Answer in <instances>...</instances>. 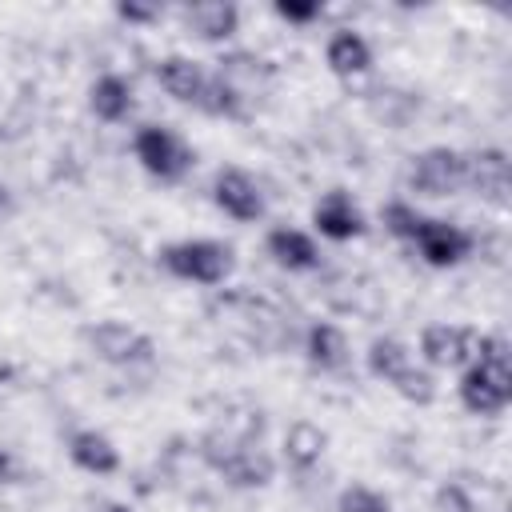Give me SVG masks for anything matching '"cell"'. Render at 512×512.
I'll return each mask as SVG.
<instances>
[{
	"instance_id": "cell-14",
	"label": "cell",
	"mask_w": 512,
	"mask_h": 512,
	"mask_svg": "<svg viewBox=\"0 0 512 512\" xmlns=\"http://www.w3.org/2000/svg\"><path fill=\"white\" fill-rule=\"evenodd\" d=\"M324 64L340 76V80H352V76H364L372 68V48L360 32L352 28H336L324 44Z\"/></svg>"
},
{
	"instance_id": "cell-10",
	"label": "cell",
	"mask_w": 512,
	"mask_h": 512,
	"mask_svg": "<svg viewBox=\"0 0 512 512\" xmlns=\"http://www.w3.org/2000/svg\"><path fill=\"white\" fill-rule=\"evenodd\" d=\"M476 336L464 324H428L420 332V356L432 368H460L476 356Z\"/></svg>"
},
{
	"instance_id": "cell-23",
	"label": "cell",
	"mask_w": 512,
	"mask_h": 512,
	"mask_svg": "<svg viewBox=\"0 0 512 512\" xmlns=\"http://www.w3.org/2000/svg\"><path fill=\"white\" fill-rule=\"evenodd\" d=\"M392 388H396L408 404H420V408L436 400V380H432V372H428V368H416V364L404 368V372L392 380Z\"/></svg>"
},
{
	"instance_id": "cell-7",
	"label": "cell",
	"mask_w": 512,
	"mask_h": 512,
	"mask_svg": "<svg viewBox=\"0 0 512 512\" xmlns=\"http://www.w3.org/2000/svg\"><path fill=\"white\" fill-rule=\"evenodd\" d=\"M472 244H476V236H472L468 228L448 224V220H432V216H424L420 232L412 236V248H416L420 260L432 264V268H452V264H460V260L472 252Z\"/></svg>"
},
{
	"instance_id": "cell-5",
	"label": "cell",
	"mask_w": 512,
	"mask_h": 512,
	"mask_svg": "<svg viewBox=\"0 0 512 512\" xmlns=\"http://www.w3.org/2000/svg\"><path fill=\"white\" fill-rule=\"evenodd\" d=\"M84 344L92 348L96 360L112 364V368H136V364H152L156 356V344L140 332V328H128L120 320H100L92 328H84Z\"/></svg>"
},
{
	"instance_id": "cell-2",
	"label": "cell",
	"mask_w": 512,
	"mask_h": 512,
	"mask_svg": "<svg viewBox=\"0 0 512 512\" xmlns=\"http://www.w3.org/2000/svg\"><path fill=\"white\" fill-rule=\"evenodd\" d=\"M200 452L212 472H220L236 488H264L276 476V464L268 460L264 448L252 444V436H232V432H208L200 440Z\"/></svg>"
},
{
	"instance_id": "cell-1",
	"label": "cell",
	"mask_w": 512,
	"mask_h": 512,
	"mask_svg": "<svg viewBox=\"0 0 512 512\" xmlns=\"http://www.w3.org/2000/svg\"><path fill=\"white\" fill-rule=\"evenodd\" d=\"M460 404L472 416H500L512 404V368L504 336H476V356L460 376Z\"/></svg>"
},
{
	"instance_id": "cell-21",
	"label": "cell",
	"mask_w": 512,
	"mask_h": 512,
	"mask_svg": "<svg viewBox=\"0 0 512 512\" xmlns=\"http://www.w3.org/2000/svg\"><path fill=\"white\" fill-rule=\"evenodd\" d=\"M368 112L388 124V128H404L416 112H420V96L416 92H404V88H380L368 96Z\"/></svg>"
},
{
	"instance_id": "cell-16",
	"label": "cell",
	"mask_w": 512,
	"mask_h": 512,
	"mask_svg": "<svg viewBox=\"0 0 512 512\" xmlns=\"http://www.w3.org/2000/svg\"><path fill=\"white\" fill-rule=\"evenodd\" d=\"M264 248H268V256H272L280 268H288V272H312V268H320V248H316V240H312L308 232H300V228H272L268 240H264Z\"/></svg>"
},
{
	"instance_id": "cell-19",
	"label": "cell",
	"mask_w": 512,
	"mask_h": 512,
	"mask_svg": "<svg viewBox=\"0 0 512 512\" xmlns=\"http://www.w3.org/2000/svg\"><path fill=\"white\" fill-rule=\"evenodd\" d=\"M324 448H328L324 428H316L312 420H296V424H288V432H284V464H288V468H296V472H312V468L320 464Z\"/></svg>"
},
{
	"instance_id": "cell-9",
	"label": "cell",
	"mask_w": 512,
	"mask_h": 512,
	"mask_svg": "<svg viewBox=\"0 0 512 512\" xmlns=\"http://www.w3.org/2000/svg\"><path fill=\"white\" fill-rule=\"evenodd\" d=\"M212 200L232 220H260L264 216V192L244 168H220L212 180Z\"/></svg>"
},
{
	"instance_id": "cell-8",
	"label": "cell",
	"mask_w": 512,
	"mask_h": 512,
	"mask_svg": "<svg viewBox=\"0 0 512 512\" xmlns=\"http://www.w3.org/2000/svg\"><path fill=\"white\" fill-rule=\"evenodd\" d=\"M464 188L476 192L484 204L504 208V204H508V188H512V172H508L504 148L464 152Z\"/></svg>"
},
{
	"instance_id": "cell-24",
	"label": "cell",
	"mask_w": 512,
	"mask_h": 512,
	"mask_svg": "<svg viewBox=\"0 0 512 512\" xmlns=\"http://www.w3.org/2000/svg\"><path fill=\"white\" fill-rule=\"evenodd\" d=\"M384 228L396 236V240H408L412 244V236L420 232V224H424V212H416L412 204H404V200H392V204H384Z\"/></svg>"
},
{
	"instance_id": "cell-29",
	"label": "cell",
	"mask_w": 512,
	"mask_h": 512,
	"mask_svg": "<svg viewBox=\"0 0 512 512\" xmlns=\"http://www.w3.org/2000/svg\"><path fill=\"white\" fill-rule=\"evenodd\" d=\"M20 476V468H16V456L8 452V448H0V484H12Z\"/></svg>"
},
{
	"instance_id": "cell-22",
	"label": "cell",
	"mask_w": 512,
	"mask_h": 512,
	"mask_svg": "<svg viewBox=\"0 0 512 512\" xmlns=\"http://www.w3.org/2000/svg\"><path fill=\"white\" fill-rule=\"evenodd\" d=\"M404 368H412V352H408L404 340H396V336H376V340L368 344V372H372L376 380L392 384Z\"/></svg>"
},
{
	"instance_id": "cell-25",
	"label": "cell",
	"mask_w": 512,
	"mask_h": 512,
	"mask_svg": "<svg viewBox=\"0 0 512 512\" xmlns=\"http://www.w3.org/2000/svg\"><path fill=\"white\" fill-rule=\"evenodd\" d=\"M336 508H340V512H392V500H388L384 492L368 488V484H348V488L340 492Z\"/></svg>"
},
{
	"instance_id": "cell-30",
	"label": "cell",
	"mask_w": 512,
	"mask_h": 512,
	"mask_svg": "<svg viewBox=\"0 0 512 512\" xmlns=\"http://www.w3.org/2000/svg\"><path fill=\"white\" fill-rule=\"evenodd\" d=\"M96 512H132V508H128L124 500H100V504H96Z\"/></svg>"
},
{
	"instance_id": "cell-6",
	"label": "cell",
	"mask_w": 512,
	"mask_h": 512,
	"mask_svg": "<svg viewBox=\"0 0 512 512\" xmlns=\"http://www.w3.org/2000/svg\"><path fill=\"white\" fill-rule=\"evenodd\" d=\"M408 188L428 196V200H440V196H456L464 188V152L456 148H424L420 156H412V168H408Z\"/></svg>"
},
{
	"instance_id": "cell-17",
	"label": "cell",
	"mask_w": 512,
	"mask_h": 512,
	"mask_svg": "<svg viewBox=\"0 0 512 512\" xmlns=\"http://www.w3.org/2000/svg\"><path fill=\"white\" fill-rule=\"evenodd\" d=\"M68 456H72L76 468H84V472H92V476H112V472L120 468L116 444H112L104 432H96V428L72 432V436H68Z\"/></svg>"
},
{
	"instance_id": "cell-27",
	"label": "cell",
	"mask_w": 512,
	"mask_h": 512,
	"mask_svg": "<svg viewBox=\"0 0 512 512\" xmlns=\"http://www.w3.org/2000/svg\"><path fill=\"white\" fill-rule=\"evenodd\" d=\"M436 512H480V508H476V500L464 484L448 480V484L436 488Z\"/></svg>"
},
{
	"instance_id": "cell-15",
	"label": "cell",
	"mask_w": 512,
	"mask_h": 512,
	"mask_svg": "<svg viewBox=\"0 0 512 512\" xmlns=\"http://www.w3.org/2000/svg\"><path fill=\"white\" fill-rule=\"evenodd\" d=\"M216 76L248 100V96H256L260 88H268V84H272L276 68H272L264 56H256V52H228V56H220Z\"/></svg>"
},
{
	"instance_id": "cell-11",
	"label": "cell",
	"mask_w": 512,
	"mask_h": 512,
	"mask_svg": "<svg viewBox=\"0 0 512 512\" xmlns=\"http://www.w3.org/2000/svg\"><path fill=\"white\" fill-rule=\"evenodd\" d=\"M312 224L320 228V236H328V240H336V244L356 240V236H364V228H368L360 204H356L344 188H332V192H324V196L316 200Z\"/></svg>"
},
{
	"instance_id": "cell-13",
	"label": "cell",
	"mask_w": 512,
	"mask_h": 512,
	"mask_svg": "<svg viewBox=\"0 0 512 512\" xmlns=\"http://www.w3.org/2000/svg\"><path fill=\"white\" fill-rule=\"evenodd\" d=\"M88 108H92V116L104 120V124H120V120H128L132 108H136L132 80H124L120 72H104V76H96L92 88H88Z\"/></svg>"
},
{
	"instance_id": "cell-31",
	"label": "cell",
	"mask_w": 512,
	"mask_h": 512,
	"mask_svg": "<svg viewBox=\"0 0 512 512\" xmlns=\"http://www.w3.org/2000/svg\"><path fill=\"white\" fill-rule=\"evenodd\" d=\"M12 216V192L0 184V220H8Z\"/></svg>"
},
{
	"instance_id": "cell-28",
	"label": "cell",
	"mask_w": 512,
	"mask_h": 512,
	"mask_svg": "<svg viewBox=\"0 0 512 512\" xmlns=\"http://www.w3.org/2000/svg\"><path fill=\"white\" fill-rule=\"evenodd\" d=\"M116 16L128 20V24H152V20H160L164 12H160L156 4H116Z\"/></svg>"
},
{
	"instance_id": "cell-12",
	"label": "cell",
	"mask_w": 512,
	"mask_h": 512,
	"mask_svg": "<svg viewBox=\"0 0 512 512\" xmlns=\"http://www.w3.org/2000/svg\"><path fill=\"white\" fill-rule=\"evenodd\" d=\"M208 80H212V72H208L200 60H188V56H164V60L156 64V84H160L176 104H188V108H200V104H204Z\"/></svg>"
},
{
	"instance_id": "cell-26",
	"label": "cell",
	"mask_w": 512,
	"mask_h": 512,
	"mask_svg": "<svg viewBox=\"0 0 512 512\" xmlns=\"http://www.w3.org/2000/svg\"><path fill=\"white\" fill-rule=\"evenodd\" d=\"M272 12L280 20H288V24H312V20L324 16V4L320 0H276Z\"/></svg>"
},
{
	"instance_id": "cell-20",
	"label": "cell",
	"mask_w": 512,
	"mask_h": 512,
	"mask_svg": "<svg viewBox=\"0 0 512 512\" xmlns=\"http://www.w3.org/2000/svg\"><path fill=\"white\" fill-rule=\"evenodd\" d=\"M304 356H308L312 368L336 372V368L348 364V336H344L336 324H324V320H320V324H312L308 336H304Z\"/></svg>"
},
{
	"instance_id": "cell-3",
	"label": "cell",
	"mask_w": 512,
	"mask_h": 512,
	"mask_svg": "<svg viewBox=\"0 0 512 512\" xmlns=\"http://www.w3.org/2000/svg\"><path fill=\"white\" fill-rule=\"evenodd\" d=\"M232 264V248L220 240H176L160 248V268L188 284H224Z\"/></svg>"
},
{
	"instance_id": "cell-18",
	"label": "cell",
	"mask_w": 512,
	"mask_h": 512,
	"mask_svg": "<svg viewBox=\"0 0 512 512\" xmlns=\"http://www.w3.org/2000/svg\"><path fill=\"white\" fill-rule=\"evenodd\" d=\"M184 24L200 36V40H228L236 28H240V8L236 4H224V0H208V4H188L184 12Z\"/></svg>"
},
{
	"instance_id": "cell-4",
	"label": "cell",
	"mask_w": 512,
	"mask_h": 512,
	"mask_svg": "<svg viewBox=\"0 0 512 512\" xmlns=\"http://www.w3.org/2000/svg\"><path fill=\"white\" fill-rule=\"evenodd\" d=\"M132 156L140 160V168H144L148 176L168 180V184L184 180L188 168H192V160H196V152H192L172 128H160V124H144V128L132 136Z\"/></svg>"
}]
</instances>
